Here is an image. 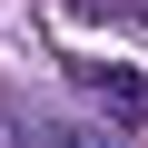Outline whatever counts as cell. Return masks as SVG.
<instances>
[{
	"mask_svg": "<svg viewBox=\"0 0 148 148\" xmlns=\"http://www.w3.org/2000/svg\"><path fill=\"white\" fill-rule=\"evenodd\" d=\"M59 69H69V89H89L119 128H148V69H128V59H89V49H59Z\"/></svg>",
	"mask_w": 148,
	"mask_h": 148,
	"instance_id": "obj_1",
	"label": "cell"
},
{
	"mask_svg": "<svg viewBox=\"0 0 148 148\" xmlns=\"http://www.w3.org/2000/svg\"><path fill=\"white\" fill-rule=\"evenodd\" d=\"M40 148H119V138H109V128H89V119H59Z\"/></svg>",
	"mask_w": 148,
	"mask_h": 148,
	"instance_id": "obj_2",
	"label": "cell"
},
{
	"mask_svg": "<svg viewBox=\"0 0 148 148\" xmlns=\"http://www.w3.org/2000/svg\"><path fill=\"white\" fill-rule=\"evenodd\" d=\"M0 148H40V138H30V119H20V109H0Z\"/></svg>",
	"mask_w": 148,
	"mask_h": 148,
	"instance_id": "obj_3",
	"label": "cell"
}]
</instances>
